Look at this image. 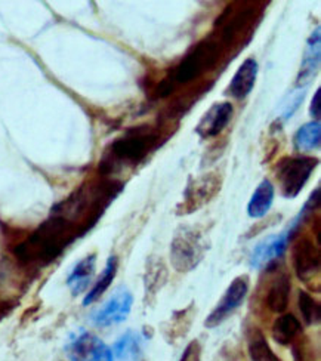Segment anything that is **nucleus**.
Listing matches in <instances>:
<instances>
[{"label": "nucleus", "instance_id": "obj_10", "mask_svg": "<svg viewBox=\"0 0 321 361\" xmlns=\"http://www.w3.org/2000/svg\"><path fill=\"white\" fill-rule=\"evenodd\" d=\"M320 250L310 238H302L293 246V268L301 281L308 283L320 273Z\"/></svg>", "mask_w": 321, "mask_h": 361}, {"label": "nucleus", "instance_id": "obj_19", "mask_svg": "<svg viewBox=\"0 0 321 361\" xmlns=\"http://www.w3.org/2000/svg\"><path fill=\"white\" fill-rule=\"evenodd\" d=\"M320 144L321 126L318 120L301 126L293 137V145L299 152H314V149L320 148Z\"/></svg>", "mask_w": 321, "mask_h": 361}, {"label": "nucleus", "instance_id": "obj_11", "mask_svg": "<svg viewBox=\"0 0 321 361\" xmlns=\"http://www.w3.org/2000/svg\"><path fill=\"white\" fill-rule=\"evenodd\" d=\"M233 105L231 102H218L205 113V116L198 122L195 132L202 138H212L218 135L228 126L229 120L233 118Z\"/></svg>", "mask_w": 321, "mask_h": 361}, {"label": "nucleus", "instance_id": "obj_13", "mask_svg": "<svg viewBox=\"0 0 321 361\" xmlns=\"http://www.w3.org/2000/svg\"><path fill=\"white\" fill-rule=\"evenodd\" d=\"M320 28H315L313 35L308 39L307 48H305V54L302 56V63H301V71L298 76V85H308L318 71L320 67Z\"/></svg>", "mask_w": 321, "mask_h": 361}, {"label": "nucleus", "instance_id": "obj_16", "mask_svg": "<svg viewBox=\"0 0 321 361\" xmlns=\"http://www.w3.org/2000/svg\"><path fill=\"white\" fill-rule=\"evenodd\" d=\"M274 187L268 179H264L259 187L252 194V199L248 204V215L253 219L262 218L268 214V210L274 202Z\"/></svg>", "mask_w": 321, "mask_h": 361}, {"label": "nucleus", "instance_id": "obj_12", "mask_svg": "<svg viewBox=\"0 0 321 361\" xmlns=\"http://www.w3.org/2000/svg\"><path fill=\"white\" fill-rule=\"evenodd\" d=\"M258 63L253 58L244 59L243 64L236 71L234 78L229 82L228 92L236 99H244L250 92L255 86L256 76H258Z\"/></svg>", "mask_w": 321, "mask_h": 361}, {"label": "nucleus", "instance_id": "obj_6", "mask_svg": "<svg viewBox=\"0 0 321 361\" xmlns=\"http://www.w3.org/2000/svg\"><path fill=\"white\" fill-rule=\"evenodd\" d=\"M248 292H249L248 277L246 276L237 277L231 284L228 286V289L221 298L218 305L209 314V317L205 322V326L209 329H213V327H218L221 323H224L240 305H243L244 299L248 296Z\"/></svg>", "mask_w": 321, "mask_h": 361}, {"label": "nucleus", "instance_id": "obj_4", "mask_svg": "<svg viewBox=\"0 0 321 361\" xmlns=\"http://www.w3.org/2000/svg\"><path fill=\"white\" fill-rule=\"evenodd\" d=\"M318 160L313 157H287L279 163L277 180L286 199H295L307 185Z\"/></svg>", "mask_w": 321, "mask_h": 361}, {"label": "nucleus", "instance_id": "obj_3", "mask_svg": "<svg viewBox=\"0 0 321 361\" xmlns=\"http://www.w3.org/2000/svg\"><path fill=\"white\" fill-rule=\"evenodd\" d=\"M218 58H219V43L210 39L202 40L178 64L174 73L172 82L181 83V85L193 82L207 68L215 66Z\"/></svg>", "mask_w": 321, "mask_h": 361}, {"label": "nucleus", "instance_id": "obj_8", "mask_svg": "<svg viewBox=\"0 0 321 361\" xmlns=\"http://www.w3.org/2000/svg\"><path fill=\"white\" fill-rule=\"evenodd\" d=\"M70 361H113L114 355L109 345L89 332L75 336L67 347Z\"/></svg>", "mask_w": 321, "mask_h": 361}, {"label": "nucleus", "instance_id": "obj_14", "mask_svg": "<svg viewBox=\"0 0 321 361\" xmlns=\"http://www.w3.org/2000/svg\"><path fill=\"white\" fill-rule=\"evenodd\" d=\"M95 267H97V257L95 255H89V257L83 258L71 269V273L68 274V279H67V286L74 296L83 293L89 288L92 277H94V273H95Z\"/></svg>", "mask_w": 321, "mask_h": 361}, {"label": "nucleus", "instance_id": "obj_23", "mask_svg": "<svg viewBox=\"0 0 321 361\" xmlns=\"http://www.w3.org/2000/svg\"><path fill=\"white\" fill-rule=\"evenodd\" d=\"M299 310L303 317V322L308 326H317L320 323V317H321L320 304L305 290L299 292Z\"/></svg>", "mask_w": 321, "mask_h": 361}, {"label": "nucleus", "instance_id": "obj_17", "mask_svg": "<svg viewBox=\"0 0 321 361\" xmlns=\"http://www.w3.org/2000/svg\"><path fill=\"white\" fill-rule=\"evenodd\" d=\"M111 351L120 361H140L143 355V338L140 334L129 330L114 343Z\"/></svg>", "mask_w": 321, "mask_h": 361}, {"label": "nucleus", "instance_id": "obj_26", "mask_svg": "<svg viewBox=\"0 0 321 361\" xmlns=\"http://www.w3.org/2000/svg\"><path fill=\"white\" fill-rule=\"evenodd\" d=\"M320 97H321V89H317L315 90V95L313 98V102H311V107H310V114L311 117L314 118H318L320 117V111H321V101H320Z\"/></svg>", "mask_w": 321, "mask_h": 361}, {"label": "nucleus", "instance_id": "obj_15", "mask_svg": "<svg viewBox=\"0 0 321 361\" xmlns=\"http://www.w3.org/2000/svg\"><path fill=\"white\" fill-rule=\"evenodd\" d=\"M290 289H292V283L287 274H281L274 280L271 288L267 295V305L271 312L283 314L289 305Z\"/></svg>", "mask_w": 321, "mask_h": 361}, {"label": "nucleus", "instance_id": "obj_1", "mask_svg": "<svg viewBox=\"0 0 321 361\" xmlns=\"http://www.w3.org/2000/svg\"><path fill=\"white\" fill-rule=\"evenodd\" d=\"M80 234L73 222L52 212L25 242L17 246L15 255L23 262L48 264L58 258L63 250Z\"/></svg>", "mask_w": 321, "mask_h": 361}, {"label": "nucleus", "instance_id": "obj_20", "mask_svg": "<svg viewBox=\"0 0 321 361\" xmlns=\"http://www.w3.org/2000/svg\"><path fill=\"white\" fill-rule=\"evenodd\" d=\"M116 273H117V258L116 257H111L107 259V264H105V268L102 271V274L99 276L98 281L95 283L94 288H92L87 295L85 296V300H83V305H89L92 302H95V300L110 288L114 277H116Z\"/></svg>", "mask_w": 321, "mask_h": 361}, {"label": "nucleus", "instance_id": "obj_24", "mask_svg": "<svg viewBox=\"0 0 321 361\" xmlns=\"http://www.w3.org/2000/svg\"><path fill=\"white\" fill-rule=\"evenodd\" d=\"M305 97V89L303 90H298V92H293L290 95V99L284 101L283 104V110H281V118L287 120L293 116V113L298 110V107L301 105L302 99Z\"/></svg>", "mask_w": 321, "mask_h": 361}, {"label": "nucleus", "instance_id": "obj_5", "mask_svg": "<svg viewBox=\"0 0 321 361\" xmlns=\"http://www.w3.org/2000/svg\"><path fill=\"white\" fill-rule=\"evenodd\" d=\"M206 243L202 235L194 230L183 228L178 231L171 245V262L179 273L194 269L205 257Z\"/></svg>", "mask_w": 321, "mask_h": 361}, {"label": "nucleus", "instance_id": "obj_21", "mask_svg": "<svg viewBox=\"0 0 321 361\" xmlns=\"http://www.w3.org/2000/svg\"><path fill=\"white\" fill-rule=\"evenodd\" d=\"M167 280V271L162 259L151 258L145 269V292L147 295H156Z\"/></svg>", "mask_w": 321, "mask_h": 361}, {"label": "nucleus", "instance_id": "obj_18", "mask_svg": "<svg viewBox=\"0 0 321 361\" xmlns=\"http://www.w3.org/2000/svg\"><path fill=\"white\" fill-rule=\"evenodd\" d=\"M302 324L293 314H283L272 324V338L280 345L292 343L301 334Z\"/></svg>", "mask_w": 321, "mask_h": 361}, {"label": "nucleus", "instance_id": "obj_25", "mask_svg": "<svg viewBox=\"0 0 321 361\" xmlns=\"http://www.w3.org/2000/svg\"><path fill=\"white\" fill-rule=\"evenodd\" d=\"M200 358H202L200 343L197 341H193L191 343H188V347L186 348V351H183L179 361H200Z\"/></svg>", "mask_w": 321, "mask_h": 361}, {"label": "nucleus", "instance_id": "obj_2", "mask_svg": "<svg viewBox=\"0 0 321 361\" xmlns=\"http://www.w3.org/2000/svg\"><path fill=\"white\" fill-rule=\"evenodd\" d=\"M156 141V135L136 130L117 138L110 147V160H102L99 171L110 173L114 163H136L144 159Z\"/></svg>", "mask_w": 321, "mask_h": 361}, {"label": "nucleus", "instance_id": "obj_22", "mask_svg": "<svg viewBox=\"0 0 321 361\" xmlns=\"http://www.w3.org/2000/svg\"><path fill=\"white\" fill-rule=\"evenodd\" d=\"M249 355L252 361H280L269 348L268 342L265 341L261 332L255 330V334L249 341Z\"/></svg>", "mask_w": 321, "mask_h": 361}, {"label": "nucleus", "instance_id": "obj_9", "mask_svg": "<svg viewBox=\"0 0 321 361\" xmlns=\"http://www.w3.org/2000/svg\"><path fill=\"white\" fill-rule=\"evenodd\" d=\"M221 188V179L215 175H205L195 179L188 185L186 194H183V203L179 206V214H191L194 210L200 209L207 203L213 195Z\"/></svg>", "mask_w": 321, "mask_h": 361}, {"label": "nucleus", "instance_id": "obj_7", "mask_svg": "<svg viewBox=\"0 0 321 361\" xmlns=\"http://www.w3.org/2000/svg\"><path fill=\"white\" fill-rule=\"evenodd\" d=\"M132 293L126 288H119L104 305H101L92 314V322L99 327H109L123 323L132 310Z\"/></svg>", "mask_w": 321, "mask_h": 361}]
</instances>
